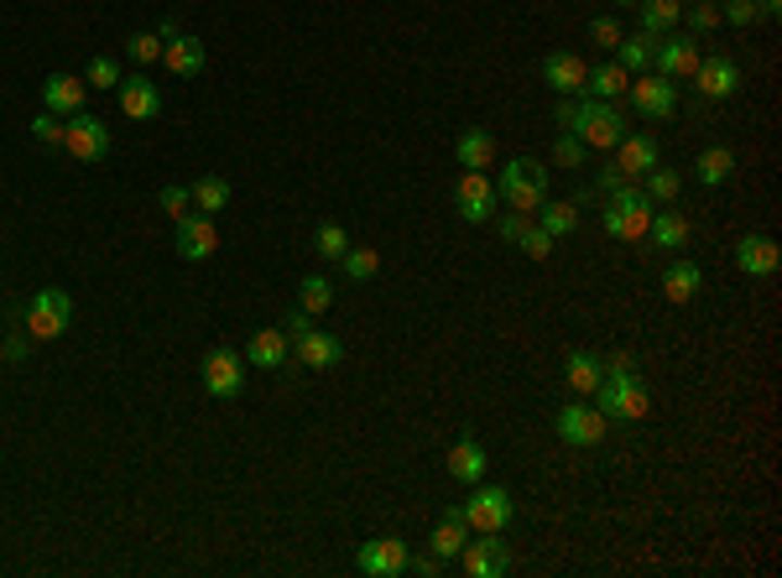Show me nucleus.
Segmentation results:
<instances>
[{
    "label": "nucleus",
    "mask_w": 782,
    "mask_h": 578,
    "mask_svg": "<svg viewBox=\"0 0 782 578\" xmlns=\"http://www.w3.org/2000/svg\"><path fill=\"white\" fill-rule=\"evenodd\" d=\"M590 37H595V48H605V53H616V48H621V22H610V16H595V22H590Z\"/></svg>",
    "instance_id": "de8ad7c7"
},
{
    "label": "nucleus",
    "mask_w": 782,
    "mask_h": 578,
    "mask_svg": "<svg viewBox=\"0 0 782 578\" xmlns=\"http://www.w3.org/2000/svg\"><path fill=\"white\" fill-rule=\"evenodd\" d=\"M652 42H657V37H647V31H636V37H621V48H616L621 57H616V63H621L631 79L652 68Z\"/></svg>",
    "instance_id": "f704fd0d"
},
{
    "label": "nucleus",
    "mask_w": 782,
    "mask_h": 578,
    "mask_svg": "<svg viewBox=\"0 0 782 578\" xmlns=\"http://www.w3.org/2000/svg\"><path fill=\"white\" fill-rule=\"evenodd\" d=\"M459 568L469 578H501L512 568V552L501 542V531H475L465 548H459Z\"/></svg>",
    "instance_id": "6e6552de"
},
{
    "label": "nucleus",
    "mask_w": 782,
    "mask_h": 578,
    "mask_svg": "<svg viewBox=\"0 0 782 578\" xmlns=\"http://www.w3.org/2000/svg\"><path fill=\"white\" fill-rule=\"evenodd\" d=\"M553 120L564 126L569 136H579L584 146H595V152H616V141L626 136V115L610 100H590V94H579V100H564V105L553 110Z\"/></svg>",
    "instance_id": "f257e3e1"
},
{
    "label": "nucleus",
    "mask_w": 782,
    "mask_h": 578,
    "mask_svg": "<svg viewBox=\"0 0 782 578\" xmlns=\"http://www.w3.org/2000/svg\"><path fill=\"white\" fill-rule=\"evenodd\" d=\"M313 251H318L324 261H339V256L350 251V235H344L339 224H318V235H313Z\"/></svg>",
    "instance_id": "a19ab883"
},
{
    "label": "nucleus",
    "mask_w": 782,
    "mask_h": 578,
    "mask_svg": "<svg viewBox=\"0 0 782 578\" xmlns=\"http://www.w3.org/2000/svg\"><path fill=\"white\" fill-rule=\"evenodd\" d=\"M720 22L752 27V22H761V5H756V0H726V5H720Z\"/></svg>",
    "instance_id": "49530a36"
},
{
    "label": "nucleus",
    "mask_w": 782,
    "mask_h": 578,
    "mask_svg": "<svg viewBox=\"0 0 782 578\" xmlns=\"http://www.w3.org/2000/svg\"><path fill=\"white\" fill-rule=\"evenodd\" d=\"M735 266H741L746 277H772V271L782 266L778 240H767V235H741V245H735Z\"/></svg>",
    "instance_id": "4be33fe9"
},
{
    "label": "nucleus",
    "mask_w": 782,
    "mask_h": 578,
    "mask_svg": "<svg viewBox=\"0 0 782 578\" xmlns=\"http://www.w3.org/2000/svg\"><path fill=\"white\" fill-rule=\"evenodd\" d=\"M699 282H704L699 261H673L668 271H663V297L683 308V303H694V292H699Z\"/></svg>",
    "instance_id": "c756f323"
},
{
    "label": "nucleus",
    "mask_w": 782,
    "mask_h": 578,
    "mask_svg": "<svg viewBox=\"0 0 782 578\" xmlns=\"http://www.w3.org/2000/svg\"><path fill=\"white\" fill-rule=\"evenodd\" d=\"M308 329H313V313H308V308H292V313H287V323H282L287 339H303Z\"/></svg>",
    "instance_id": "603ef678"
},
{
    "label": "nucleus",
    "mask_w": 782,
    "mask_h": 578,
    "mask_svg": "<svg viewBox=\"0 0 782 578\" xmlns=\"http://www.w3.org/2000/svg\"><path fill=\"white\" fill-rule=\"evenodd\" d=\"M459 511H465L469 531H506V526H512V516H517V505H512V496H506L501 485H480V490H475Z\"/></svg>",
    "instance_id": "0eeeda50"
},
{
    "label": "nucleus",
    "mask_w": 782,
    "mask_h": 578,
    "mask_svg": "<svg viewBox=\"0 0 782 578\" xmlns=\"http://www.w3.org/2000/svg\"><path fill=\"white\" fill-rule=\"evenodd\" d=\"M162 63H167V74H178V79H199V74H204V42L178 31L173 42H162Z\"/></svg>",
    "instance_id": "412c9836"
},
{
    "label": "nucleus",
    "mask_w": 782,
    "mask_h": 578,
    "mask_svg": "<svg viewBox=\"0 0 782 578\" xmlns=\"http://www.w3.org/2000/svg\"><path fill=\"white\" fill-rule=\"evenodd\" d=\"M626 89H631V74H626L621 63H595V68H590V84H584L590 100H610V105L626 100Z\"/></svg>",
    "instance_id": "c85d7f7f"
},
{
    "label": "nucleus",
    "mask_w": 782,
    "mask_h": 578,
    "mask_svg": "<svg viewBox=\"0 0 782 578\" xmlns=\"http://www.w3.org/2000/svg\"><path fill=\"white\" fill-rule=\"evenodd\" d=\"M527 224H532V214H517V209H512L506 219H501V240H512V245H517Z\"/></svg>",
    "instance_id": "864d4df0"
},
{
    "label": "nucleus",
    "mask_w": 782,
    "mask_h": 578,
    "mask_svg": "<svg viewBox=\"0 0 782 578\" xmlns=\"http://www.w3.org/2000/svg\"><path fill=\"white\" fill-rule=\"evenodd\" d=\"M199 375H204L209 396L230 401V396H240V386H245V355H240V349H209Z\"/></svg>",
    "instance_id": "9b49d317"
},
{
    "label": "nucleus",
    "mask_w": 782,
    "mask_h": 578,
    "mask_svg": "<svg viewBox=\"0 0 782 578\" xmlns=\"http://www.w3.org/2000/svg\"><path fill=\"white\" fill-rule=\"evenodd\" d=\"M298 344V360L308 370H335L339 360H344V344L335 339V334H324V329H308L303 339H292Z\"/></svg>",
    "instance_id": "5701e85b"
},
{
    "label": "nucleus",
    "mask_w": 782,
    "mask_h": 578,
    "mask_svg": "<svg viewBox=\"0 0 782 578\" xmlns=\"http://www.w3.org/2000/svg\"><path fill=\"white\" fill-rule=\"evenodd\" d=\"M610 198H605V235L610 240H626V245H636V240H647V224H652V204L642 188H631V183H616V188H605Z\"/></svg>",
    "instance_id": "f03ea898"
},
{
    "label": "nucleus",
    "mask_w": 782,
    "mask_h": 578,
    "mask_svg": "<svg viewBox=\"0 0 782 578\" xmlns=\"http://www.w3.org/2000/svg\"><path fill=\"white\" fill-rule=\"evenodd\" d=\"M115 100H121V110H126L130 120H156L162 115V89L147 74H130V79L115 84Z\"/></svg>",
    "instance_id": "a211bd4d"
},
{
    "label": "nucleus",
    "mask_w": 782,
    "mask_h": 578,
    "mask_svg": "<svg viewBox=\"0 0 782 578\" xmlns=\"http://www.w3.org/2000/svg\"><path fill=\"white\" fill-rule=\"evenodd\" d=\"M689 79H694V89H699L704 100H735L741 94V63L726 53H709L699 57V68Z\"/></svg>",
    "instance_id": "ddd939ff"
},
{
    "label": "nucleus",
    "mask_w": 782,
    "mask_h": 578,
    "mask_svg": "<svg viewBox=\"0 0 782 578\" xmlns=\"http://www.w3.org/2000/svg\"><path fill=\"white\" fill-rule=\"evenodd\" d=\"M590 401H595L610 422H642V418H647V407H652L647 386H642L636 375H621V381H616V375H605Z\"/></svg>",
    "instance_id": "20e7f679"
},
{
    "label": "nucleus",
    "mask_w": 782,
    "mask_h": 578,
    "mask_svg": "<svg viewBox=\"0 0 782 578\" xmlns=\"http://www.w3.org/2000/svg\"><path fill=\"white\" fill-rule=\"evenodd\" d=\"M339 261H344V277H350V282H370V277L381 271V256H376L370 245H361V251H344Z\"/></svg>",
    "instance_id": "4c0bfd02"
},
{
    "label": "nucleus",
    "mask_w": 782,
    "mask_h": 578,
    "mask_svg": "<svg viewBox=\"0 0 782 578\" xmlns=\"http://www.w3.org/2000/svg\"><path fill=\"white\" fill-rule=\"evenodd\" d=\"M636 22L647 37H668V31L683 22V0H642L636 5Z\"/></svg>",
    "instance_id": "7c9ffc66"
},
{
    "label": "nucleus",
    "mask_w": 782,
    "mask_h": 578,
    "mask_svg": "<svg viewBox=\"0 0 782 578\" xmlns=\"http://www.w3.org/2000/svg\"><path fill=\"white\" fill-rule=\"evenodd\" d=\"M84 94H89V84L74 79V74H48V79H42V110L63 115V120L84 110Z\"/></svg>",
    "instance_id": "aec40b11"
},
{
    "label": "nucleus",
    "mask_w": 782,
    "mask_h": 578,
    "mask_svg": "<svg viewBox=\"0 0 782 578\" xmlns=\"http://www.w3.org/2000/svg\"><path fill=\"white\" fill-rule=\"evenodd\" d=\"M683 22H689L694 37H704V31L720 27V5H715V0H694V5H683Z\"/></svg>",
    "instance_id": "ea45409f"
},
{
    "label": "nucleus",
    "mask_w": 782,
    "mask_h": 578,
    "mask_svg": "<svg viewBox=\"0 0 782 578\" xmlns=\"http://www.w3.org/2000/svg\"><path fill=\"white\" fill-rule=\"evenodd\" d=\"M287 334L282 329H256V334H251V344H245V360H251V365H261V370H282L287 365Z\"/></svg>",
    "instance_id": "393cba45"
},
{
    "label": "nucleus",
    "mask_w": 782,
    "mask_h": 578,
    "mask_svg": "<svg viewBox=\"0 0 782 578\" xmlns=\"http://www.w3.org/2000/svg\"><path fill=\"white\" fill-rule=\"evenodd\" d=\"M564 381L573 386V396H595V386L605 381L600 355H590V349H569V360H564Z\"/></svg>",
    "instance_id": "cd10ccee"
},
{
    "label": "nucleus",
    "mask_w": 782,
    "mask_h": 578,
    "mask_svg": "<svg viewBox=\"0 0 782 578\" xmlns=\"http://www.w3.org/2000/svg\"><path fill=\"white\" fill-rule=\"evenodd\" d=\"M68 323H74V297L63 287H42L26 303V334L31 339H63Z\"/></svg>",
    "instance_id": "39448f33"
},
{
    "label": "nucleus",
    "mask_w": 782,
    "mask_h": 578,
    "mask_svg": "<svg viewBox=\"0 0 782 578\" xmlns=\"http://www.w3.org/2000/svg\"><path fill=\"white\" fill-rule=\"evenodd\" d=\"M188 204H193V188H178V183L162 188V209H167V219H188Z\"/></svg>",
    "instance_id": "09e8293b"
},
{
    "label": "nucleus",
    "mask_w": 782,
    "mask_h": 578,
    "mask_svg": "<svg viewBox=\"0 0 782 578\" xmlns=\"http://www.w3.org/2000/svg\"><path fill=\"white\" fill-rule=\"evenodd\" d=\"M485 464H491V459H485V448L475 444V438H459V444L449 448V474H454L459 485H480V479H485Z\"/></svg>",
    "instance_id": "bb28decb"
},
{
    "label": "nucleus",
    "mask_w": 782,
    "mask_h": 578,
    "mask_svg": "<svg viewBox=\"0 0 782 578\" xmlns=\"http://www.w3.org/2000/svg\"><path fill=\"white\" fill-rule=\"evenodd\" d=\"M553 157L564 162V167H584V141H579V136H558V146H553Z\"/></svg>",
    "instance_id": "8fccbe9b"
},
{
    "label": "nucleus",
    "mask_w": 782,
    "mask_h": 578,
    "mask_svg": "<svg viewBox=\"0 0 782 578\" xmlns=\"http://www.w3.org/2000/svg\"><path fill=\"white\" fill-rule=\"evenodd\" d=\"M63 146H68L78 162H104L110 157V131H104V120L78 110V115L63 120Z\"/></svg>",
    "instance_id": "4468645a"
},
{
    "label": "nucleus",
    "mask_w": 782,
    "mask_h": 578,
    "mask_svg": "<svg viewBox=\"0 0 782 578\" xmlns=\"http://www.w3.org/2000/svg\"><path fill=\"white\" fill-rule=\"evenodd\" d=\"M31 136H37L42 146H63V115H52V110H37V120H31Z\"/></svg>",
    "instance_id": "a18cd8bd"
},
{
    "label": "nucleus",
    "mask_w": 782,
    "mask_h": 578,
    "mask_svg": "<svg viewBox=\"0 0 782 578\" xmlns=\"http://www.w3.org/2000/svg\"><path fill=\"white\" fill-rule=\"evenodd\" d=\"M621 5H642V0H621Z\"/></svg>",
    "instance_id": "6e6d98bb"
},
{
    "label": "nucleus",
    "mask_w": 782,
    "mask_h": 578,
    "mask_svg": "<svg viewBox=\"0 0 782 578\" xmlns=\"http://www.w3.org/2000/svg\"><path fill=\"white\" fill-rule=\"evenodd\" d=\"M454 209H459V219H469V224H485V219H495V209H501V188H495L485 172H459Z\"/></svg>",
    "instance_id": "1a4fd4ad"
},
{
    "label": "nucleus",
    "mask_w": 782,
    "mask_h": 578,
    "mask_svg": "<svg viewBox=\"0 0 782 578\" xmlns=\"http://www.w3.org/2000/svg\"><path fill=\"white\" fill-rule=\"evenodd\" d=\"M84 84H89V89H115V84H121V63H115V57H94Z\"/></svg>",
    "instance_id": "c03bdc74"
},
{
    "label": "nucleus",
    "mask_w": 782,
    "mask_h": 578,
    "mask_svg": "<svg viewBox=\"0 0 782 578\" xmlns=\"http://www.w3.org/2000/svg\"><path fill=\"white\" fill-rule=\"evenodd\" d=\"M335 303V282L329 277H308L303 287H298V308H308V313H324Z\"/></svg>",
    "instance_id": "58836bf2"
},
{
    "label": "nucleus",
    "mask_w": 782,
    "mask_h": 578,
    "mask_svg": "<svg viewBox=\"0 0 782 578\" xmlns=\"http://www.w3.org/2000/svg\"><path fill=\"white\" fill-rule=\"evenodd\" d=\"M469 542V522L459 505H449L439 516V526H433V537H428V548L439 552V557H459V548Z\"/></svg>",
    "instance_id": "b1692460"
},
{
    "label": "nucleus",
    "mask_w": 782,
    "mask_h": 578,
    "mask_svg": "<svg viewBox=\"0 0 782 578\" xmlns=\"http://www.w3.org/2000/svg\"><path fill=\"white\" fill-rule=\"evenodd\" d=\"M647 235L663 245V251H683L689 245V219L668 204V209H652V224H647Z\"/></svg>",
    "instance_id": "2f4dec72"
},
{
    "label": "nucleus",
    "mask_w": 782,
    "mask_h": 578,
    "mask_svg": "<svg viewBox=\"0 0 782 578\" xmlns=\"http://www.w3.org/2000/svg\"><path fill=\"white\" fill-rule=\"evenodd\" d=\"M407 568H417L422 578H433L443 568V557H439V552H428V557H417V563H407Z\"/></svg>",
    "instance_id": "5fc2aeb1"
},
{
    "label": "nucleus",
    "mask_w": 782,
    "mask_h": 578,
    "mask_svg": "<svg viewBox=\"0 0 782 578\" xmlns=\"http://www.w3.org/2000/svg\"><path fill=\"white\" fill-rule=\"evenodd\" d=\"M553 427H558V438H564L569 448H595L600 438L610 433V418L600 412L595 401H584V396H579V401H569V407L553 418Z\"/></svg>",
    "instance_id": "423d86ee"
},
{
    "label": "nucleus",
    "mask_w": 782,
    "mask_h": 578,
    "mask_svg": "<svg viewBox=\"0 0 782 578\" xmlns=\"http://www.w3.org/2000/svg\"><path fill=\"white\" fill-rule=\"evenodd\" d=\"M730 172H735V152H730V146H704L699 162H694V178H699L704 188L730 183Z\"/></svg>",
    "instance_id": "72a5a7b5"
},
{
    "label": "nucleus",
    "mask_w": 782,
    "mask_h": 578,
    "mask_svg": "<svg viewBox=\"0 0 782 578\" xmlns=\"http://www.w3.org/2000/svg\"><path fill=\"white\" fill-rule=\"evenodd\" d=\"M517 245H521V256H527V261H547V256H553V235H547L543 224H527Z\"/></svg>",
    "instance_id": "79ce46f5"
},
{
    "label": "nucleus",
    "mask_w": 782,
    "mask_h": 578,
    "mask_svg": "<svg viewBox=\"0 0 782 578\" xmlns=\"http://www.w3.org/2000/svg\"><path fill=\"white\" fill-rule=\"evenodd\" d=\"M663 162V146H657V136H621L616 141V178L621 183H631V178H647L652 167Z\"/></svg>",
    "instance_id": "2eb2a0df"
},
{
    "label": "nucleus",
    "mask_w": 782,
    "mask_h": 578,
    "mask_svg": "<svg viewBox=\"0 0 782 578\" xmlns=\"http://www.w3.org/2000/svg\"><path fill=\"white\" fill-rule=\"evenodd\" d=\"M225 204H230V183H225V178H199V183H193V209L199 214L214 219Z\"/></svg>",
    "instance_id": "c9c22d12"
},
{
    "label": "nucleus",
    "mask_w": 782,
    "mask_h": 578,
    "mask_svg": "<svg viewBox=\"0 0 782 578\" xmlns=\"http://www.w3.org/2000/svg\"><path fill=\"white\" fill-rule=\"evenodd\" d=\"M699 37H683V31H668V37H657L652 42V68L663 74V79H689L694 68H699Z\"/></svg>",
    "instance_id": "9d476101"
},
{
    "label": "nucleus",
    "mask_w": 782,
    "mask_h": 578,
    "mask_svg": "<svg viewBox=\"0 0 782 578\" xmlns=\"http://www.w3.org/2000/svg\"><path fill=\"white\" fill-rule=\"evenodd\" d=\"M642 193H647L652 204H673L678 193H683V178H678L673 167H663V162H657V167L647 172V188H642Z\"/></svg>",
    "instance_id": "e433bc0d"
},
{
    "label": "nucleus",
    "mask_w": 782,
    "mask_h": 578,
    "mask_svg": "<svg viewBox=\"0 0 782 578\" xmlns=\"http://www.w3.org/2000/svg\"><path fill=\"white\" fill-rule=\"evenodd\" d=\"M495 188H501V198L517 214H538L547 198V167L538 157H517L501 167V183Z\"/></svg>",
    "instance_id": "7ed1b4c3"
},
{
    "label": "nucleus",
    "mask_w": 782,
    "mask_h": 578,
    "mask_svg": "<svg viewBox=\"0 0 782 578\" xmlns=\"http://www.w3.org/2000/svg\"><path fill=\"white\" fill-rule=\"evenodd\" d=\"M600 370H605V375H616V381H621V375H636V355H631V349H621V355L600 360Z\"/></svg>",
    "instance_id": "3c124183"
},
{
    "label": "nucleus",
    "mask_w": 782,
    "mask_h": 578,
    "mask_svg": "<svg viewBox=\"0 0 782 578\" xmlns=\"http://www.w3.org/2000/svg\"><path fill=\"white\" fill-rule=\"evenodd\" d=\"M543 84L553 94H564V100H579L584 94V84H590V68H584V57L579 53H547L543 57Z\"/></svg>",
    "instance_id": "f3484780"
},
{
    "label": "nucleus",
    "mask_w": 782,
    "mask_h": 578,
    "mask_svg": "<svg viewBox=\"0 0 782 578\" xmlns=\"http://www.w3.org/2000/svg\"><path fill=\"white\" fill-rule=\"evenodd\" d=\"M454 157H459L465 172H485V167H495V136L469 126V131L459 136V146H454Z\"/></svg>",
    "instance_id": "a878e982"
},
{
    "label": "nucleus",
    "mask_w": 782,
    "mask_h": 578,
    "mask_svg": "<svg viewBox=\"0 0 782 578\" xmlns=\"http://www.w3.org/2000/svg\"><path fill=\"white\" fill-rule=\"evenodd\" d=\"M214 251H219V230H214L209 214H188V219H178V256L182 261H209Z\"/></svg>",
    "instance_id": "6ab92c4d"
},
{
    "label": "nucleus",
    "mask_w": 782,
    "mask_h": 578,
    "mask_svg": "<svg viewBox=\"0 0 782 578\" xmlns=\"http://www.w3.org/2000/svg\"><path fill=\"white\" fill-rule=\"evenodd\" d=\"M626 100H631L636 115H647V120H668L678 110V89H673V79H663V74H636L631 89H626Z\"/></svg>",
    "instance_id": "f8f14e48"
},
{
    "label": "nucleus",
    "mask_w": 782,
    "mask_h": 578,
    "mask_svg": "<svg viewBox=\"0 0 782 578\" xmlns=\"http://www.w3.org/2000/svg\"><path fill=\"white\" fill-rule=\"evenodd\" d=\"M407 563H413V552H407L402 537H376V542L361 548V574H370V578H402Z\"/></svg>",
    "instance_id": "dca6fc26"
},
{
    "label": "nucleus",
    "mask_w": 782,
    "mask_h": 578,
    "mask_svg": "<svg viewBox=\"0 0 782 578\" xmlns=\"http://www.w3.org/2000/svg\"><path fill=\"white\" fill-rule=\"evenodd\" d=\"M538 224H543L553 240H564L579 230V198H543V209H538Z\"/></svg>",
    "instance_id": "473e14b6"
},
{
    "label": "nucleus",
    "mask_w": 782,
    "mask_h": 578,
    "mask_svg": "<svg viewBox=\"0 0 782 578\" xmlns=\"http://www.w3.org/2000/svg\"><path fill=\"white\" fill-rule=\"evenodd\" d=\"M126 57L130 63H156V57H162V37H156V31H136L126 42Z\"/></svg>",
    "instance_id": "37998d69"
}]
</instances>
